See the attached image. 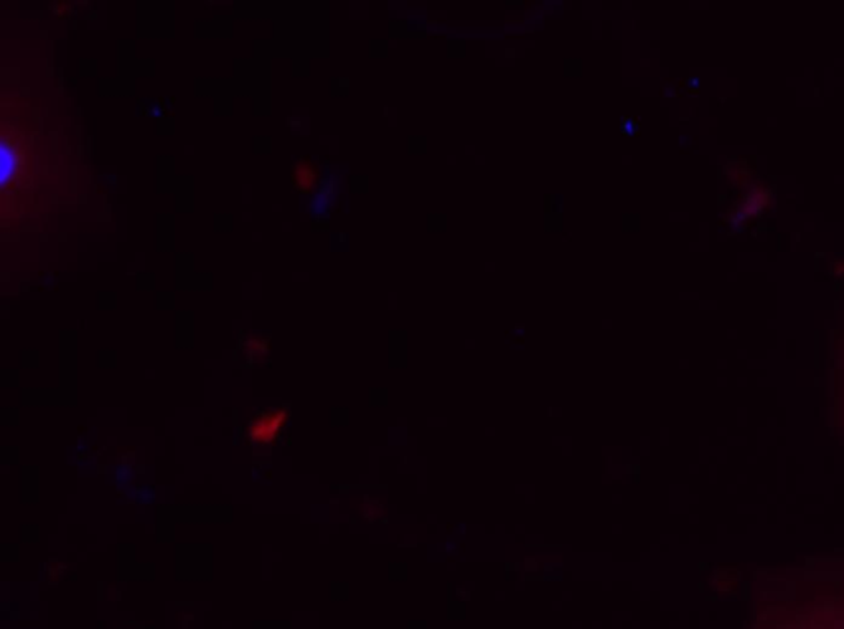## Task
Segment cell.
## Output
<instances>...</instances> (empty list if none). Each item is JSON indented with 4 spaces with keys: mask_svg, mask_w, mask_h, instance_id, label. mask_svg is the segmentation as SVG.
I'll use <instances>...</instances> for the list:
<instances>
[{
    "mask_svg": "<svg viewBox=\"0 0 844 629\" xmlns=\"http://www.w3.org/2000/svg\"><path fill=\"white\" fill-rule=\"evenodd\" d=\"M751 629H844V586L763 596Z\"/></svg>",
    "mask_w": 844,
    "mask_h": 629,
    "instance_id": "cell-1",
    "label": "cell"
},
{
    "mask_svg": "<svg viewBox=\"0 0 844 629\" xmlns=\"http://www.w3.org/2000/svg\"><path fill=\"white\" fill-rule=\"evenodd\" d=\"M288 412L286 411H274L270 414L262 415L250 425V437L254 443H270L276 439L279 431L286 423Z\"/></svg>",
    "mask_w": 844,
    "mask_h": 629,
    "instance_id": "cell-2",
    "label": "cell"
},
{
    "mask_svg": "<svg viewBox=\"0 0 844 629\" xmlns=\"http://www.w3.org/2000/svg\"><path fill=\"white\" fill-rule=\"evenodd\" d=\"M17 171V152L12 145L7 144V142H2L0 144V181H2V187H5L9 183L10 179L15 175Z\"/></svg>",
    "mask_w": 844,
    "mask_h": 629,
    "instance_id": "cell-3",
    "label": "cell"
},
{
    "mask_svg": "<svg viewBox=\"0 0 844 629\" xmlns=\"http://www.w3.org/2000/svg\"><path fill=\"white\" fill-rule=\"evenodd\" d=\"M317 180H319V171L312 163L300 162L297 165L296 171H294V183L302 193L312 191L317 185Z\"/></svg>",
    "mask_w": 844,
    "mask_h": 629,
    "instance_id": "cell-4",
    "label": "cell"
}]
</instances>
